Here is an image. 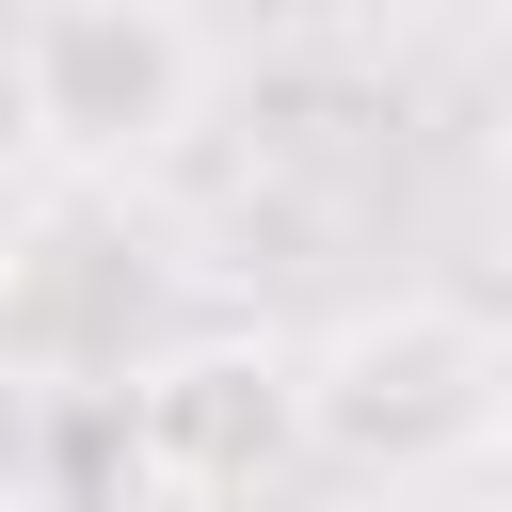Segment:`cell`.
Segmentation results:
<instances>
[{"label": "cell", "mask_w": 512, "mask_h": 512, "mask_svg": "<svg viewBox=\"0 0 512 512\" xmlns=\"http://www.w3.org/2000/svg\"><path fill=\"white\" fill-rule=\"evenodd\" d=\"M496 400H512V352H496V320L448 304V288H384V304H352L320 352H288L304 448H320L336 480H368V496L464 480V464L496 448Z\"/></svg>", "instance_id": "1"}, {"label": "cell", "mask_w": 512, "mask_h": 512, "mask_svg": "<svg viewBox=\"0 0 512 512\" xmlns=\"http://www.w3.org/2000/svg\"><path fill=\"white\" fill-rule=\"evenodd\" d=\"M16 496H32V384L0 368V512H16Z\"/></svg>", "instance_id": "5"}, {"label": "cell", "mask_w": 512, "mask_h": 512, "mask_svg": "<svg viewBox=\"0 0 512 512\" xmlns=\"http://www.w3.org/2000/svg\"><path fill=\"white\" fill-rule=\"evenodd\" d=\"M304 512H432V496H368V480H336V496H304Z\"/></svg>", "instance_id": "6"}, {"label": "cell", "mask_w": 512, "mask_h": 512, "mask_svg": "<svg viewBox=\"0 0 512 512\" xmlns=\"http://www.w3.org/2000/svg\"><path fill=\"white\" fill-rule=\"evenodd\" d=\"M112 416H128V480H160V496H256L304 448L272 336H160V352H128Z\"/></svg>", "instance_id": "3"}, {"label": "cell", "mask_w": 512, "mask_h": 512, "mask_svg": "<svg viewBox=\"0 0 512 512\" xmlns=\"http://www.w3.org/2000/svg\"><path fill=\"white\" fill-rule=\"evenodd\" d=\"M128 336H144V256L96 208H64V224H32L0 256V368L32 400L48 384H128Z\"/></svg>", "instance_id": "4"}, {"label": "cell", "mask_w": 512, "mask_h": 512, "mask_svg": "<svg viewBox=\"0 0 512 512\" xmlns=\"http://www.w3.org/2000/svg\"><path fill=\"white\" fill-rule=\"evenodd\" d=\"M0 96H16V144H32V160L128 176V160H160V144L192 128L208 32H192V0H16Z\"/></svg>", "instance_id": "2"}]
</instances>
